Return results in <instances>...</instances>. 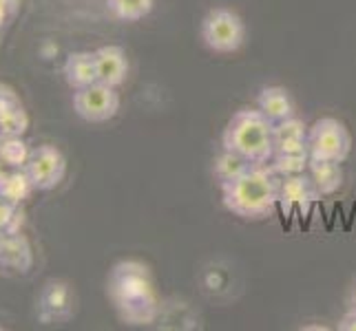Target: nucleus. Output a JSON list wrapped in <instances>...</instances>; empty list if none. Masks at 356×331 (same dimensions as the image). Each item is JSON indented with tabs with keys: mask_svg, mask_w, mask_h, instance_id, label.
<instances>
[{
	"mask_svg": "<svg viewBox=\"0 0 356 331\" xmlns=\"http://www.w3.org/2000/svg\"><path fill=\"white\" fill-rule=\"evenodd\" d=\"M95 67H97V82L108 84V87H122L129 76V58L127 51L118 44H104L95 49Z\"/></svg>",
	"mask_w": 356,
	"mask_h": 331,
	"instance_id": "nucleus-10",
	"label": "nucleus"
},
{
	"mask_svg": "<svg viewBox=\"0 0 356 331\" xmlns=\"http://www.w3.org/2000/svg\"><path fill=\"white\" fill-rule=\"evenodd\" d=\"M120 93L115 87L95 82L91 87L73 91V110L87 124H104L113 119L120 110Z\"/></svg>",
	"mask_w": 356,
	"mask_h": 331,
	"instance_id": "nucleus-6",
	"label": "nucleus"
},
{
	"mask_svg": "<svg viewBox=\"0 0 356 331\" xmlns=\"http://www.w3.org/2000/svg\"><path fill=\"white\" fill-rule=\"evenodd\" d=\"M3 239H5V235H3V232H0V245H3Z\"/></svg>",
	"mask_w": 356,
	"mask_h": 331,
	"instance_id": "nucleus-28",
	"label": "nucleus"
},
{
	"mask_svg": "<svg viewBox=\"0 0 356 331\" xmlns=\"http://www.w3.org/2000/svg\"><path fill=\"white\" fill-rule=\"evenodd\" d=\"M308 148L312 159L343 164L352 153V135L337 117H321L308 128Z\"/></svg>",
	"mask_w": 356,
	"mask_h": 331,
	"instance_id": "nucleus-5",
	"label": "nucleus"
},
{
	"mask_svg": "<svg viewBox=\"0 0 356 331\" xmlns=\"http://www.w3.org/2000/svg\"><path fill=\"white\" fill-rule=\"evenodd\" d=\"M24 173L29 175L33 190L49 192L58 188L67 177V157L65 153L51 144H42L31 148L29 162L24 166Z\"/></svg>",
	"mask_w": 356,
	"mask_h": 331,
	"instance_id": "nucleus-7",
	"label": "nucleus"
},
{
	"mask_svg": "<svg viewBox=\"0 0 356 331\" xmlns=\"http://www.w3.org/2000/svg\"><path fill=\"white\" fill-rule=\"evenodd\" d=\"M18 104H22V102H20V95L16 93V89H11L9 84L0 82V113L7 108H14Z\"/></svg>",
	"mask_w": 356,
	"mask_h": 331,
	"instance_id": "nucleus-23",
	"label": "nucleus"
},
{
	"mask_svg": "<svg viewBox=\"0 0 356 331\" xmlns=\"http://www.w3.org/2000/svg\"><path fill=\"white\" fill-rule=\"evenodd\" d=\"M348 307H356V280H354L350 291H348Z\"/></svg>",
	"mask_w": 356,
	"mask_h": 331,
	"instance_id": "nucleus-26",
	"label": "nucleus"
},
{
	"mask_svg": "<svg viewBox=\"0 0 356 331\" xmlns=\"http://www.w3.org/2000/svg\"><path fill=\"white\" fill-rule=\"evenodd\" d=\"M200 35L206 49H211L213 53H235L245 40V24L235 9L213 7L202 18Z\"/></svg>",
	"mask_w": 356,
	"mask_h": 331,
	"instance_id": "nucleus-4",
	"label": "nucleus"
},
{
	"mask_svg": "<svg viewBox=\"0 0 356 331\" xmlns=\"http://www.w3.org/2000/svg\"><path fill=\"white\" fill-rule=\"evenodd\" d=\"M29 128V115L22 104L0 113V137H22Z\"/></svg>",
	"mask_w": 356,
	"mask_h": 331,
	"instance_id": "nucleus-21",
	"label": "nucleus"
},
{
	"mask_svg": "<svg viewBox=\"0 0 356 331\" xmlns=\"http://www.w3.org/2000/svg\"><path fill=\"white\" fill-rule=\"evenodd\" d=\"M5 179H7V170H3V166H0V188H3Z\"/></svg>",
	"mask_w": 356,
	"mask_h": 331,
	"instance_id": "nucleus-27",
	"label": "nucleus"
},
{
	"mask_svg": "<svg viewBox=\"0 0 356 331\" xmlns=\"http://www.w3.org/2000/svg\"><path fill=\"white\" fill-rule=\"evenodd\" d=\"M250 166L252 164L248 159H243L241 155L232 153V151L222 148V153L213 159V175L219 181V186H222V183H228L232 179H237L239 175H243Z\"/></svg>",
	"mask_w": 356,
	"mask_h": 331,
	"instance_id": "nucleus-17",
	"label": "nucleus"
},
{
	"mask_svg": "<svg viewBox=\"0 0 356 331\" xmlns=\"http://www.w3.org/2000/svg\"><path fill=\"white\" fill-rule=\"evenodd\" d=\"M257 108L273 121H281L294 115V102L284 87H266L257 95Z\"/></svg>",
	"mask_w": 356,
	"mask_h": 331,
	"instance_id": "nucleus-14",
	"label": "nucleus"
},
{
	"mask_svg": "<svg viewBox=\"0 0 356 331\" xmlns=\"http://www.w3.org/2000/svg\"><path fill=\"white\" fill-rule=\"evenodd\" d=\"M0 267L14 274H29L33 267V248L29 239L16 232V235H5L0 245Z\"/></svg>",
	"mask_w": 356,
	"mask_h": 331,
	"instance_id": "nucleus-11",
	"label": "nucleus"
},
{
	"mask_svg": "<svg viewBox=\"0 0 356 331\" xmlns=\"http://www.w3.org/2000/svg\"><path fill=\"white\" fill-rule=\"evenodd\" d=\"M65 82L73 91L91 87L97 82V67L93 51H71L63 65Z\"/></svg>",
	"mask_w": 356,
	"mask_h": 331,
	"instance_id": "nucleus-12",
	"label": "nucleus"
},
{
	"mask_svg": "<svg viewBox=\"0 0 356 331\" xmlns=\"http://www.w3.org/2000/svg\"><path fill=\"white\" fill-rule=\"evenodd\" d=\"M337 329L339 331H356V307H348V312L339 318Z\"/></svg>",
	"mask_w": 356,
	"mask_h": 331,
	"instance_id": "nucleus-24",
	"label": "nucleus"
},
{
	"mask_svg": "<svg viewBox=\"0 0 356 331\" xmlns=\"http://www.w3.org/2000/svg\"><path fill=\"white\" fill-rule=\"evenodd\" d=\"M273 146H275V153L305 151V148H308V126H305L303 121L299 117H294V115L288 117V119L275 121V126H273Z\"/></svg>",
	"mask_w": 356,
	"mask_h": 331,
	"instance_id": "nucleus-13",
	"label": "nucleus"
},
{
	"mask_svg": "<svg viewBox=\"0 0 356 331\" xmlns=\"http://www.w3.org/2000/svg\"><path fill=\"white\" fill-rule=\"evenodd\" d=\"M22 226H24L22 207L0 199V232L3 235H16V232H22Z\"/></svg>",
	"mask_w": 356,
	"mask_h": 331,
	"instance_id": "nucleus-22",
	"label": "nucleus"
},
{
	"mask_svg": "<svg viewBox=\"0 0 356 331\" xmlns=\"http://www.w3.org/2000/svg\"><path fill=\"white\" fill-rule=\"evenodd\" d=\"M31 148L22 137H0V164L16 170L24 168L29 162Z\"/></svg>",
	"mask_w": 356,
	"mask_h": 331,
	"instance_id": "nucleus-20",
	"label": "nucleus"
},
{
	"mask_svg": "<svg viewBox=\"0 0 356 331\" xmlns=\"http://www.w3.org/2000/svg\"><path fill=\"white\" fill-rule=\"evenodd\" d=\"M155 0H106V9L120 22L144 20L153 11Z\"/></svg>",
	"mask_w": 356,
	"mask_h": 331,
	"instance_id": "nucleus-18",
	"label": "nucleus"
},
{
	"mask_svg": "<svg viewBox=\"0 0 356 331\" xmlns=\"http://www.w3.org/2000/svg\"><path fill=\"white\" fill-rule=\"evenodd\" d=\"M16 18V11L11 9L5 0H0V33H3V29L7 27V24Z\"/></svg>",
	"mask_w": 356,
	"mask_h": 331,
	"instance_id": "nucleus-25",
	"label": "nucleus"
},
{
	"mask_svg": "<svg viewBox=\"0 0 356 331\" xmlns=\"http://www.w3.org/2000/svg\"><path fill=\"white\" fill-rule=\"evenodd\" d=\"M310 164V151H288V153H275L270 159V168L275 170L279 177H290L305 173Z\"/></svg>",
	"mask_w": 356,
	"mask_h": 331,
	"instance_id": "nucleus-19",
	"label": "nucleus"
},
{
	"mask_svg": "<svg viewBox=\"0 0 356 331\" xmlns=\"http://www.w3.org/2000/svg\"><path fill=\"white\" fill-rule=\"evenodd\" d=\"M308 175L321 197H330L343 186V168L339 162H327V159H312L308 164Z\"/></svg>",
	"mask_w": 356,
	"mask_h": 331,
	"instance_id": "nucleus-15",
	"label": "nucleus"
},
{
	"mask_svg": "<svg viewBox=\"0 0 356 331\" xmlns=\"http://www.w3.org/2000/svg\"><path fill=\"white\" fill-rule=\"evenodd\" d=\"M321 199V194L314 188V183L308 175V170L299 175L281 177V188H279V207L284 214H308L310 207Z\"/></svg>",
	"mask_w": 356,
	"mask_h": 331,
	"instance_id": "nucleus-9",
	"label": "nucleus"
},
{
	"mask_svg": "<svg viewBox=\"0 0 356 331\" xmlns=\"http://www.w3.org/2000/svg\"><path fill=\"white\" fill-rule=\"evenodd\" d=\"M273 121L259 108H239L226 121L222 133V148L248 159L252 166L270 164L275 153Z\"/></svg>",
	"mask_w": 356,
	"mask_h": 331,
	"instance_id": "nucleus-3",
	"label": "nucleus"
},
{
	"mask_svg": "<svg viewBox=\"0 0 356 331\" xmlns=\"http://www.w3.org/2000/svg\"><path fill=\"white\" fill-rule=\"evenodd\" d=\"M106 296L118 318L131 327L155 323L159 314V294L155 278L146 263L124 259L118 261L106 274Z\"/></svg>",
	"mask_w": 356,
	"mask_h": 331,
	"instance_id": "nucleus-1",
	"label": "nucleus"
},
{
	"mask_svg": "<svg viewBox=\"0 0 356 331\" xmlns=\"http://www.w3.org/2000/svg\"><path fill=\"white\" fill-rule=\"evenodd\" d=\"M0 329H3V327H0Z\"/></svg>",
	"mask_w": 356,
	"mask_h": 331,
	"instance_id": "nucleus-29",
	"label": "nucleus"
},
{
	"mask_svg": "<svg viewBox=\"0 0 356 331\" xmlns=\"http://www.w3.org/2000/svg\"><path fill=\"white\" fill-rule=\"evenodd\" d=\"M38 321L42 325H65L76 314V291L63 278H49L38 294Z\"/></svg>",
	"mask_w": 356,
	"mask_h": 331,
	"instance_id": "nucleus-8",
	"label": "nucleus"
},
{
	"mask_svg": "<svg viewBox=\"0 0 356 331\" xmlns=\"http://www.w3.org/2000/svg\"><path fill=\"white\" fill-rule=\"evenodd\" d=\"M31 192L35 190H33L29 175L24 173V168H16V170H11V173H7V179L3 183V188H0V199L14 205H22L29 199Z\"/></svg>",
	"mask_w": 356,
	"mask_h": 331,
	"instance_id": "nucleus-16",
	"label": "nucleus"
},
{
	"mask_svg": "<svg viewBox=\"0 0 356 331\" xmlns=\"http://www.w3.org/2000/svg\"><path fill=\"white\" fill-rule=\"evenodd\" d=\"M222 203L224 207L243 221H259L273 217L279 205L281 177L270 164L250 166L243 175L222 183Z\"/></svg>",
	"mask_w": 356,
	"mask_h": 331,
	"instance_id": "nucleus-2",
	"label": "nucleus"
}]
</instances>
